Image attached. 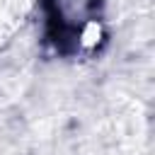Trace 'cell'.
<instances>
[{
	"mask_svg": "<svg viewBox=\"0 0 155 155\" xmlns=\"http://www.w3.org/2000/svg\"><path fill=\"white\" fill-rule=\"evenodd\" d=\"M27 0H0V44L12 34L17 22H22Z\"/></svg>",
	"mask_w": 155,
	"mask_h": 155,
	"instance_id": "obj_1",
	"label": "cell"
}]
</instances>
